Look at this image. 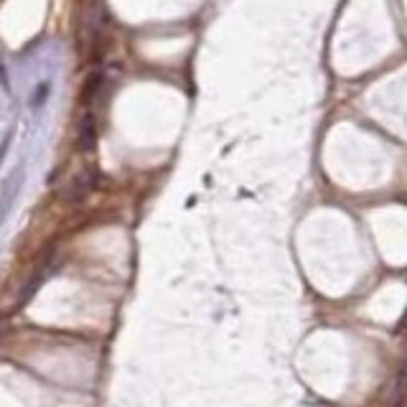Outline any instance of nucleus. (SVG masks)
<instances>
[{
	"label": "nucleus",
	"mask_w": 407,
	"mask_h": 407,
	"mask_svg": "<svg viewBox=\"0 0 407 407\" xmlns=\"http://www.w3.org/2000/svg\"><path fill=\"white\" fill-rule=\"evenodd\" d=\"M20 186H23V168L18 166L0 186V224L8 219V214H11V209H13L15 199L20 194Z\"/></svg>",
	"instance_id": "nucleus-1"
},
{
	"label": "nucleus",
	"mask_w": 407,
	"mask_h": 407,
	"mask_svg": "<svg viewBox=\"0 0 407 407\" xmlns=\"http://www.w3.org/2000/svg\"><path fill=\"white\" fill-rule=\"evenodd\" d=\"M49 94H51V82H44V84H39V89H36V94H34V100H31V107H34V110L44 107V102L49 100Z\"/></svg>",
	"instance_id": "nucleus-2"
},
{
	"label": "nucleus",
	"mask_w": 407,
	"mask_h": 407,
	"mask_svg": "<svg viewBox=\"0 0 407 407\" xmlns=\"http://www.w3.org/2000/svg\"><path fill=\"white\" fill-rule=\"evenodd\" d=\"M13 130H8V135H6V141H3V146H0V163L6 160V155H8V150H11V143H13Z\"/></svg>",
	"instance_id": "nucleus-3"
}]
</instances>
